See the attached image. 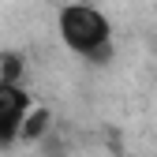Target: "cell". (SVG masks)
Here are the masks:
<instances>
[{
	"label": "cell",
	"mask_w": 157,
	"mask_h": 157,
	"mask_svg": "<svg viewBox=\"0 0 157 157\" xmlns=\"http://www.w3.org/2000/svg\"><path fill=\"white\" fill-rule=\"evenodd\" d=\"M60 37L64 45L78 56H90V60H101L109 52V19L97 11L94 4H67L60 11Z\"/></svg>",
	"instance_id": "obj_1"
},
{
	"label": "cell",
	"mask_w": 157,
	"mask_h": 157,
	"mask_svg": "<svg viewBox=\"0 0 157 157\" xmlns=\"http://www.w3.org/2000/svg\"><path fill=\"white\" fill-rule=\"evenodd\" d=\"M30 116V97L19 82H8L0 78V150L11 146L19 135H23V124Z\"/></svg>",
	"instance_id": "obj_2"
},
{
	"label": "cell",
	"mask_w": 157,
	"mask_h": 157,
	"mask_svg": "<svg viewBox=\"0 0 157 157\" xmlns=\"http://www.w3.org/2000/svg\"><path fill=\"white\" fill-rule=\"evenodd\" d=\"M45 120H49L45 112H34V116H26L23 135H19V139H37V135H41V127H45Z\"/></svg>",
	"instance_id": "obj_3"
}]
</instances>
